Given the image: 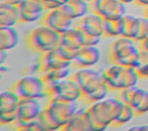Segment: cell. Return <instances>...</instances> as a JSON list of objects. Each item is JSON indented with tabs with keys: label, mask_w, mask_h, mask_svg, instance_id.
<instances>
[{
	"label": "cell",
	"mask_w": 148,
	"mask_h": 131,
	"mask_svg": "<svg viewBox=\"0 0 148 131\" xmlns=\"http://www.w3.org/2000/svg\"><path fill=\"white\" fill-rule=\"evenodd\" d=\"M138 6H143V7H147L148 6V0H136V3Z\"/></svg>",
	"instance_id": "836d02e7"
},
{
	"label": "cell",
	"mask_w": 148,
	"mask_h": 131,
	"mask_svg": "<svg viewBox=\"0 0 148 131\" xmlns=\"http://www.w3.org/2000/svg\"><path fill=\"white\" fill-rule=\"evenodd\" d=\"M21 22L18 5L0 3V27H15Z\"/></svg>",
	"instance_id": "ffe728a7"
},
{
	"label": "cell",
	"mask_w": 148,
	"mask_h": 131,
	"mask_svg": "<svg viewBox=\"0 0 148 131\" xmlns=\"http://www.w3.org/2000/svg\"><path fill=\"white\" fill-rule=\"evenodd\" d=\"M145 16H147L148 18V6L145 7Z\"/></svg>",
	"instance_id": "ab89813d"
},
{
	"label": "cell",
	"mask_w": 148,
	"mask_h": 131,
	"mask_svg": "<svg viewBox=\"0 0 148 131\" xmlns=\"http://www.w3.org/2000/svg\"><path fill=\"white\" fill-rule=\"evenodd\" d=\"M127 131H136V126H133V127H131L129 128Z\"/></svg>",
	"instance_id": "f35d334b"
},
{
	"label": "cell",
	"mask_w": 148,
	"mask_h": 131,
	"mask_svg": "<svg viewBox=\"0 0 148 131\" xmlns=\"http://www.w3.org/2000/svg\"><path fill=\"white\" fill-rule=\"evenodd\" d=\"M70 77L77 82L82 91L80 99L93 94L103 85L106 84L103 72L92 68L79 69L75 72H73Z\"/></svg>",
	"instance_id": "ba28073f"
},
{
	"label": "cell",
	"mask_w": 148,
	"mask_h": 131,
	"mask_svg": "<svg viewBox=\"0 0 148 131\" xmlns=\"http://www.w3.org/2000/svg\"><path fill=\"white\" fill-rule=\"evenodd\" d=\"M39 62H40V71H47V69L66 68V67H72V63L62 59L58 55L55 49L42 54Z\"/></svg>",
	"instance_id": "44dd1931"
},
{
	"label": "cell",
	"mask_w": 148,
	"mask_h": 131,
	"mask_svg": "<svg viewBox=\"0 0 148 131\" xmlns=\"http://www.w3.org/2000/svg\"><path fill=\"white\" fill-rule=\"evenodd\" d=\"M75 26L86 36L104 37L105 19L94 13H88L83 18L76 20Z\"/></svg>",
	"instance_id": "9a60e30c"
},
{
	"label": "cell",
	"mask_w": 148,
	"mask_h": 131,
	"mask_svg": "<svg viewBox=\"0 0 148 131\" xmlns=\"http://www.w3.org/2000/svg\"><path fill=\"white\" fill-rule=\"evenodd\" d=\"M136 131H148V124L136 125Z\"/></svg>",
	"instance_id": "d590c367"
},
{
	"label": "cell",
	"mask_w": 148,
	"mask_h": 131,
	"mask_svg": "<svg viewBox=\"0 0 148 131\" xmlns=\"http://www.w3.org/2000/svg\"><path fill=\"white\" fill-rule=\"evenodd\" d=\"M125 30L122 37L132 39L136 43H142L148 37V18L127 15L124 16Z\"/></svg>",
	"instance_id": "7c38bea8"
},
{
	"label": "cell",
	"mask_w": 148,
	"mask_h": 131,
	"mask_svg": "<svg viewBox=\"0 0 148 131\" xmlns=\"http://www.w3.org/2000/svg\"><path fill=\"white\" fill-rule=\"evenodd\" d=\"M118 98L134 109L136 116L148 113V91L138 86L125 89L119 93Z\"/></svg>",
	"instance_id": "30bf717a"
},
{
	"label": "cell",
	"mask_w": 148,
	"mask_h": 131,
	"mask_svg": "<svg viewBox=\"0 0 148 131\" xmlns=\"http://www.w3.org/2000/svg\"><path fill=\"white\" fill-rule=\"evenodd\" d=\"M135 112L132 107H130L129 105L124 104V108H123L121 114L119 115V117L117 118L112 124L110 125L111 127H119L122 125L128 124L129 121H131L133 119V118L135 117Z\"/></svg>",
	"instance_id": "83f0119b"
},
{
	"label": "cell",
	"mask_w": 148,
	"mask_h": 131,
	"mask_svg": "<svg viewBox=\"0 0 148 131\" xmlns=\"http://www.w3.org/2000/svg\"><path fill=\"white\" fill-rule=\"evenodd\" d=\"M58 131H91L86 108L77 110L75 116Z\"/></svg>",
	"instance_id": "d6986e66"
},
{
	"label": "cell",
	"mask_w": 148,
	"mask_h": 131,
	"mask_svg": "<svg viewBox=\"0 0 148 131\" xmlns=\"http://www.w3.org/2000/svg\"><path fill=\"white\" fill-rule=\"evenodd\" d=\"M52 0H43V2H44V6H46L47 4H49V2H51Z\"/></svg>",
	"instance_id": "74e56055"
},
{
	"label": "cell",
	"mask_w": 148,
	"mask_h": 131,
	"mask_svg": "<svg viewBox=\"0 0 148 131\" xmlns=\"http://www.w3.org/2000/svg\"><path fill=\"white\" fill-rule=\"evenodd\" d=\"M21 98L11 91H3L0 94V124H11L15 121Z\"/></svg>",
	"instance_id": "4fadbf2b"
},
{
	"label": "cell",
	"mask_w": 148,
	"mask_h": 131,
	"mask_svg": "<svg viewBox=\"0 0 148 131\" xmlns=\"http://www.w3.org/2000/svg\"><path fill=\"white\" fill-rule=\"evenodd\" d=\"M16 131H49V130L42 122L36 121L34 122H32V124L26 125V126L16 129Z\"/></svg>",
	"instance_id": "f546056e"
},
{
	"label": "cell",
	"mask_w": 148,
	"mask_h": 131,
	"mask_svg": "<svg viewBox=\"0 0 148 131\" xmlns=\"http://www.w3.org/2000/svg\"><path fill=\"white\" fill-rule=\"evenodd\" d=\"M110 92V89L108 88V86L104 84L99 90L95 92L93 94H91V96H89L87 97H84V98L79 99V102H82L83 104H89V105L94 104V103L102 101V100L107 98Z\"/></svg>",
	"instance_id": "484cf974"
},
{
	"label": "cell",
	"mask_w": 148,
	"mask_h": 131,
	"mask_svg": "<svg viewBox=\"0 0 148 131\" xmlns=\"http://www.w3.org/2000/svg\"><path fill=\"white\" fill-rule=\"evenodd\" d=\"M122 3L124 4H132V3H136V0H120Z\"/></svg>",
	"instance_id": "8d00e7d4"
},
{
	"label": "cell",
	"mask_w": 148,
	"mask_h": 131,
	"mask_svg": "<svg viewBox=\"0 0 148 131\" xmlns=\"http://www.w3.org/2000/svg\"><path fill=\"white\" fill-rule=\"evenodd\" d=\"M18 41L19 36L15 27H0V50H12Z\"/></svg>",
	"instance_id": "603a6c76"
},
{
	"label": "cell",
	"mask_w": 148,
	"mask_h": 131,
	"mask_svg": "<svg viewBox=\"0 0 148 131\" xmlns=\"http://www.w3.org/2000/svg\"><path fill=\"white\" fill-rule=\"evenodd\" d=\"M125 30L124 16L119 19L113 20H105V32L104 37L119 38L122 37Z\"/></svg>",
	"instance_id": "d4e9b609"
},
{
	"label": "cell",
	"mask_w": 148,
	"mask_h": 131,
	"mask_svg": "<svg viewBox=\"0 0 148 131\" xmlns=\"http://www.w3.org/2000/svg\"><path fill=\"white\" fill-rule=\"evenodd\" d=\"M61 35L44 24L30 31L26 39V44L32 51L47 53L55 49L60 43Z\"/></svg>",
	"instance_id": "5b68a950"
},
{
	"label": "cell",
	"mask_w": 148,
	"mask_h": 131,
	"mask_svg": "<svg viewBox=\"0 0 148 131\" xmlns=\"http://www.w3.org/2000/svg\"><path fill=\"white\" fill-rule=\"evenodd\" d=\"M18 8L22 23L35 22L43 18L46 11L43 0H21Z\"/></svg>",
	"instance_id": "2e32d148"
},
{
	"label": "cell",
	"mask_w": 148,
	"mask_h": 131,
	"mask_svg": "<svg viewBox=\"0 0 148 131\" xmlns=\"http://www.w3.org/2000/svg\"><path fill=\"white\" fill-rule=\"evenodd\" d=\"M46 91L47 100L74 102L79 101L82 97V91L79 85L71 77L46 84Z\"/></svg>",
	"instance_id": "52a82bcc"
},
{
	"label": "cell",
	"mask_w": 148,
	"mask_h": 131,
	"mask_svg": "<svg viewBox=\"0 0 148 131\" xmlns=\"http://www.w3.org/2000/svg\"><path fill=\"white\" fill-rule=\"evenodd\" d=\"M101 60V51L97 46H82L72 62V68L88 69Z\"/></svg>",
	"instance_id": "e0dca14e"
},
{
	"label": "cell",
	"mask_w": 148,
	"mask_h": 131,
	"mask_svg": "<svg viewBox=\"0 0 148 131\" xmlns=\"http://www.w3.org/2000/svg\"><path fill=\"white\" fill-rule=\"evenodd\" d=\"M61 9L71 18L77 20L90 13V3L85 0H69Z\"/></svg>",
	"instance_id": "7402d4cb"
},
{
	"label": "cell",
	"mask_w": 148,
	"mask_h": 131,
	"mask_svg": "<svg viewBox=\"0 0 148 131\" xmlns=\"http://www.w3.org/2000/svg\"><path fill=\"white\" fill-rule=\"evenodd\" d=\"M124 103L117 98H106L86 108L88 115L98 124L110 127L121 114Z\"/></svg>",
	"instance_id": "277c9868"
},
{
	"label": "cell",
	"mask_w": 148,
	"mask_h": 131,
	"mask_svg": "<svg viewBox=\"0 0 148 131\" xmlns=\"http://www.w3.org/2000/svg\"><path fill=\"white\" fill-rule=\"evenodd\" d=\"M90 12L105 20H113L127 15V5L120 0H93L90 2Z\"/></svg>",
	"instance_id": "8fae6325"
},
{
	"label": "cell",
	"mask_w": 148,
	"mask_h": 131,
	"mask_svg": "<svg viewBox=\"0 0 148 131\" xmlns=\"http://www.w3.org/2000/svg\"><path fill=\"white\" fill-rule=\"evenodd\" d=\"M85 1H87V2H89V3H90V2H92L93 0H85Z\"/></svg>",
	"instance_id": "60d3db41"
},
{
	"label": "cell",
	"mask_w": 148,
	"mask_h": 131,
	"mask_svg": "<svg viewBox=\"0 0 148 131\" xmlns=\"http://www.w3.org/2000/svg\"><path fill=\"white\" fill-rule=\"evenodd\" d=\"M8 57V51L6 50H0V65L3 66L7 60Z\"/></svg>",
	"instance_id": "1f68e13d"
},
{
	"label": "cell",
	"mask_w": 148,
	"mask_h": 131,
	"mask_svg": "<svg viewBox=\"0 0 148 131\" xmlns=\"http://www.w3.org/2000/svg\"><path fill=\"white\" fill-rule=\"evenodd\" d=\"M106 85L110 92H121L136 86L140 79L135 68L111 64L103 71Z\"/></svg>",
	"instance_id": "7a4b0ae2"
},
{
	"label": "cell",
	"mask_w": 148,
	"mask_h": 131,
	"mask_svg": "<svg viewBox=\"0 0 148 131\" xmlns=\"http://www.w3.org/2000/svg\"><path fill=\"white\" fill-rule=\"evenodd\" d=\"M102 37H94V36H86L84 38V45L83 46H97L101 43Z\"/></svg>",
	"instance_id": "4dcf8cb0"
},
{
	"label": "cell",
	"mask_w": 148,
	"mask_h": 131,
	"mask_svg": "<svg viewBox=\"0 0 148 131\" xmlns=\"http://www.w3.org/2000/svg\"><path fill=\"white\" fill-rule=\"evenodd\" d=\"M140 48L136 41L126 37H119L111 43L108 58L111 64L135 68L139 59Z\"/></svg>",
	"instance_id": "3957f363"
},
{
	"label": "cell",
	"mask_w": 148,
	"mask_h": 131,
	"mask_svg": "<svg viewBox=\"0 0 148 131\" xmlns=\"http://www.w3.org/2000/svg\"><path fill=\"white\" fill-rule=\"evenodd\" d=\"M139 48L147 50V51H148V37L145 39L142 43H140V47H139Z\"/></svg>",
	"instance_id": "e575fe53"
},
{
	"label": "cell",
	"mask_w": 148,
	"mask_h": 131,
	"mask_svg": "<svg viewBox=\"0 0 148 131\" xmlns=\"http://www.w3.org/2000/svg\"><path fill=\"white\" fill-rule=\"evenodd\" d=\"M21 99H40L47 97L46 83L39 75H25L10 87Z\"/></svg>",
	"instance_id": "8992f818"
},
{
	"label": "cell",
	"mask_w": 148,
	"mask_h": 131,
	"mask_svg": "<svg viewBox=\"0 0 148 131\" xmlns=\"http://www.w3.org/2000/svg\"><path fill=\"white\" fill-rule=\"evenodd\" d=\"M56 52L58 53V55L64 59L65 61H68V62H73V60L75 59V57L77 56V52L79 51H76V50H73V49H70L68 47L62 45V44H59L56 48Z\"/></svg>",
	"instance_id": "f1b7e54d"
},
{
	"label": "cell",
	"mask_w": 148,
	"mask_h": 131,
	"mask_svg": "<svg viewBox=\"0 0 148 131\" xmlns=\"http://www.w3.org/2000/svg\"><path fill=\"white\" fill-rule=\"evenodd\" d=\"M42 24L49 27L59 34H63L75 25V20L71 18L61 8L47 11L42 18Z\"/></svg>",
	"instance_id": "5bb4252c"
},
{
	"label": "cell",
	"mask_w": 148,
	"mask_h": 131,
	"mask_svg": "<svg viewBox=\"0 0 148 131\" xmlns=\"http://www.w3.org/2000/svg\"><path fill=\"white\" fill-rule=\"evenodd\" d=\"M21 0H0V3H9V4H14L18 5Z\"/></svg>",
	"instance_id": "d6a6232c"
},
{
	"label": "cell",
	"mask_w": 148,
	"mask_h": 131,
	"mask_svg": "<svg viewBox=\"0 0 148 131\" xmlns=\"http://www.w3.org/2000/svg\"><path fill=\"white\" fill-rule=\"evenodd\" d=\"M43 110L39 99H21L16 110V118L10 124L13 129H19L36 121Z\"/></svg>",
	"instance_id": "9c48e42d"
},
{
	"label": "cell",
	"mask_w": 148,
	"mask_h": 131,
	"mask_svg": "<svg viewBox=\"0 0 148 131\" xmlns=\"http://www.w3.org/2000/svg\"><path fill=\"white\" fill-rule=\"evenodd\" d=\"M72 74V67H66V68L61 69H47V71H43L39 72L40 76L43 81L46 84H49L52 82L60 81V80L66 79L70 77Z\"/></svg>",
	"instance_id": "cb8c5ba5"
},
{
	"label": "cell",
	"mask_w": 148,
	"mask_h": 131,
	"mask_svg": "<svg viewBox=\"0 0 148 131\" xmlns=\"http://www.w3.org/2000/svg\"><path fill=\"white\" fill-rule=\"evenodd\" d=\"M140 78H148V51L140 48L139 59L135 67Z\"/></svg>",
	"instance_id": "4316f807"
},
{
	"label": "cell",
	"mask_w": 148,
	"mask_h": 131,
	"mask_svg": "<svg viewBox=\"0 0 148 131\" xmlns=\"http://www.w3.org/2000/svg\"><path fill=\"white\" fill-rule=\"evenodd\" d=\"M79 110V101L64 102L47 100L37 121L49 131H58L64 126Z\"/></svg>",
	"instance_id": "6da1fadb"
},
{
	"label": "cell",
	"mask_w": 148,
	"mask_h": 131,
	"mask_svg": "<svg viewBox=\"0 0 148 131\" xmlns=\"http://www.w3.org/2000/svg\"><path fill=\"white\" fill-rule=\"evenodd\" d=\"M84 38L85 35L74 25L67 32L61 34L59 44H62L70 49L79 51V49L84 45Z\"/></svg>",
	"instance_id": "ac0fdd59"
}]
</instances>
